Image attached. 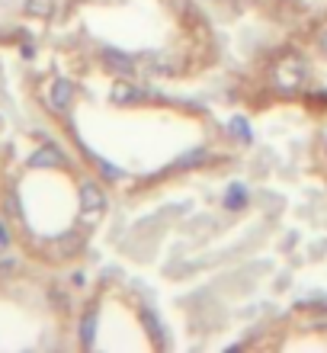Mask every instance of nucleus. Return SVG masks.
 <instances>
[{"label": "nucleus", "instance_id": "obj_11", "mask_svg": "<svg viewBox=\"0 0 327 353\" xmlns=\"http://www.w3.org/2000/svg\"><path fill=\"white\" fill-rule=\"evenodd\" d=\"M141 321L148 325V334L151 337H160V325H158V318L151 315V312H141Z\"/></svg>", "mask_w": 327, "mask_h": 353}, {"label": "nucleus", "instance_id": "obj_12", "mask_svg": "<svg viewBox=\"0 0 327 353\" xmlns=\"http://www.w3.org/2000/svg\"><path fill=\"white\" fill-rule=\"evenodd\" d=\"M318 48L327 55V26H321V32H318Z\"/></svg>", "mask_w": 327, "mask_h": 353}, {"label": "nucleus", "instance_id": "obj_9", "mask_svg": "<svg viewBox=\"0 0 327 353\" xmlns=\"http://www.w3.org/2000/svg\"><path fill=\"white\" fill-rule=\"evenodd\" d=\"M244 203H247L244 186H231V190H228V196H224V205H228V209H241Z\"/></svg>", "mask_w": 327, "mask_h": 353}, {"label": "nucleus", "instance_id": "obj_14", "mask_svg": "<svg viewBox=\"0 0 327 353\" xmlns=\"http://www.w3.org/2000/svg\"><path fill=\"white\" fill-rule=\"evenodd\" d=\"M231 132H238L241 139H247V129H244V125H241V119H238V125H231Z\"/></svg>", "mask_w": 327, "mask_h": 353}, {"label": "nucleus", "instance_id": "obj_6", "mask_svg": "<svg viewBox=\"0 0 327 353\" xmlns=\"http://www.w3.org/2000/svg\"><path fill=\"white\" fill-rule=\"evenodd\" d=\"M138 97H141L138 87L125 84V81H119V84H112V103H119V106H125V103H131V100H138Z\"/></svg>", "mask_w": 327, "mask_h": 353}, {"label": "nucleus", "instance_id": "obj_3", "mask_svg": "<svg viewBox=\"0 0 327 353\" xmlns=\"http://www.w3.org/2000/svg\"><path fill=\"white\" fill-rule=\"evenodd\" d=\"M71 103H74V87L67 84L65 77L52 81V87H48V106H52L55 112H67L71 110Z\"/></svg>", "mask_w": 327, "mask_h": 353}, {"label": "nucleus", "instance_id": "obj_2", "mask_svg": "<svg viewBox=\"0 0 327 353\" xmlns=\"http://www.w3.org/2000/svg\"><path fill=\"white\" fill-rule=\"evenodd\" d=\"M106 209V196L103 190L96 183H84L81 186V222L84 225H94Z\"/></svg>", "mask_w": 327, "mask_h": 353}, {"label": "nucleus", "instance_id": "obj_4", "mask_svg": "<svg viewBox=\"0 0 327 353\" xmlns=\"http://www.w3.org/2000/svg\"><path fill=\"white\" fill-rule=\"evenodd\" d=\"M103 65H106V71L125 77V74H131V71H135V58L122 55V52H116V48H106V52H103Z\"/></svg>", "mask_w": 327, "mask_h": 353}, {"label": "nucleus", "instance_id": "obj_13", "mask_svg": "<svg viewBox=\"0 0 327 353\" xmlns=\"http://www.w3.org/2000/svg\"><path fill=\"white\" fill-rule=\"evenodd\" d=\"M10 244V232H7V225H0V248H7Z\"/></svg>", "mask_w": 327, "mask_h": 353}, {"label": "nucleus", "instance_id": "obj_5", "mask_svg": "<svg viewBox=\"0 0 327 353\" xmlns=\"http://www.w3.org/2000/svg\"><path fill=\"white\" fill-rule=\"evenodd\" d=\"M65 164V154L55 148V145H45L39 148L32 158H29V168H61Z\"/></svg>", "mask_w": 327, "mask_h": 353}, {"label": "nucleus", "instance_id": "obj_8", "mask_svg": "<svg viewBox=\"0 0 327 353\" xmlns=\"http://www.w3.org/2000/svg\"><path fill=\"white\" fill-rule=\"evenodd\" d=\"M94 334H96V312H87L84 325H81V341L90 347V344H94Z\"/></svg>", "mask_w": 327, "mask_h": 353}, {"label": "nucleus", "instance_id": "obj_7", "mask_svg": "<svg viewBox=\"0 0 327 353\" xmlns=\"http://www.w3.org/2000/svg\"><path fill=\"white\" fill-rule=\"evenodd\" d=\"M26 13L36 19H45L55 13V0H26Z\"/></svg>", "mask_w": 327, "mask_h": 353}, {"label": "nucleus", "instance_id": "obj_10", "mask_svg": "<svg viewBox=\"0 0 327 353\" xmlns=\"http://www.w3.org/2000/svg\"><path fill=\"white\" fill-rule=\"evenodd\" d=\"M77 248H81V244H77L74 234H67V238H61V241H58V254H61V257H71Z\"/></svg>", "mask_w": 327, "mask_h": 353}, {"label": "nucleus", "instance_id": "obj_1", "mask_svg": "<svg viewBox=\"0 0 327 353\" xmlns=\"http://www.w3.org/2000/svg\"><path fill=\"white\" fill-rule=\"evenodd\" d=\"M305 81H308V65H305V58L286 55L279 65H276V87H279V90L292 93V90H299Z\"/></svg>", "mask_w": 327, "mask_h": 353}]
</instances>
